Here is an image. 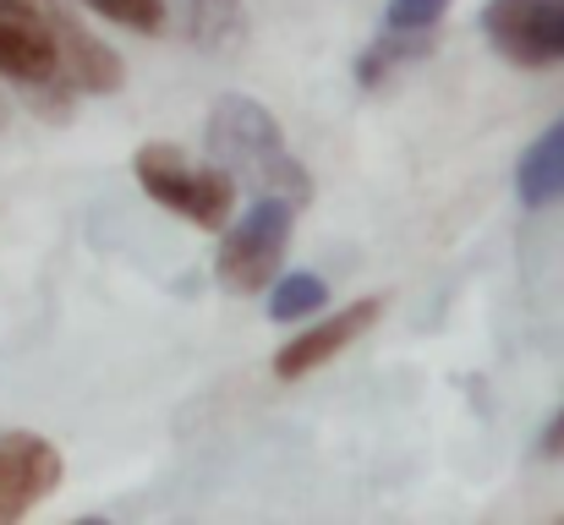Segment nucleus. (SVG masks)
Returning <instances> with one entry per match:
<instances>
[{
    "instance_id": "nucleus-12",
    "label": "nucleus",
    "mask_w": 564,
    "mask_h": 525,
    "mask_svg": "<svg viewBox=\"0 0 564 525\" xmlns=\"http://www.w3.org/2000/svg\"><path fill=\"white\" fill-rule=\"evenodd\" d=\"M88 11L132 28V33H160L165 28V0H83Z\"/></svg>"
},
{
    "instance_id": "nucleus-9",
    "label": "nucleus",
    "mask_w": 564,
    "mask_h": 525,
    "mask_svg": "<svg viewBox=\"0 0 564 525\" xmlns=\"http://www.w3.org/2000/svg\"><path fill=\"white\" fill-rule=\"evenodd\" d=\"M433 28H383L373 44L357 55V83L362 88H378V83H389L400 66H411V61H422V55H433Z\"/></svg>"
},
{
    "instance_id": "nucleus-13",
    "label": "nucleus",
    "mask_w": 564,
    "mask_h": 525,
    "mask_svg": "<svg viewBox=\"0 0 564 525\" xmlns=\"http://www.w3.org/2000/svg\"><path fill=\"white\" fill-rule=\"evenodd\" d=\"M444 11H449V0H389L383 28H438Z\"/></svg>"
},
{
    "instance_id": "nucleus-15",
    "label": "nucleus",
    "mask_w": 564,
    "mask_h": 525,
    "mask_svg": "<svg viewBox=\"0 0 564 525\" xmlns=\"http://www.w3.org/2000/svg\"><path fill=\"white\" fill-rule=\"evenodd\" d=\"M554 61H564V11H560V33H554Z\"/></svg>"
},
{
    "instance_id": "nucleus-7",
    "label": "nucleus",
    "mask_w": 564,
    "mask_h": 525,
    "mask_svg": "<svg viewBox=\"0 0 564 525\" xmlns=\"http://www.w3.org/2000/svg\"><path fill=\"white\" fill-rule=\"evenodd\" d=\"M50 22H55V50H61L66 83H72L77 94H116L121 77H127L121 55H116L105 39H94V33H88L66 6H55V0H50Z\"/></svg>"
},
{
    "instance_id": "nucleus-14",
    "label": "nucleus",
    "mask_w": 564,
    "mask_h": 525,
    "mask_svg": "<svg viewBox=\"0 0 564 525\" xmlns=\"http://www.w3.org/2000/svg\"><path fill=\"white\" fill-rule=\"evenodd\" d=\"M543 455H554V460H564V411L549 422V433H543Z\"/></svg>"
},
{
    "instance_id": "nucleus-11",
    "label": "nucleus",
    "mask_w": 564,
    "mask_h": 525,
    "mask_svg": "<svg viewBox=\"0 0 564 525\" xmlns=\"http://www.w3.org/2000/svg\"><path fill=\"white\" fill-rule=\"evenodd\" d=\"M274 291H269V318L274 324H291V318H307V313H318L324 302H329V285L318 280V274H307V269H296V274H285V280H269Z\"/></svg>"
},
{
    "instance_id": "nucleus-1",
    "label": "nucleus",
    "mask_w": 564,
    "mask_h": 525,
    "mask_svg": "<svg viewBox=\"0 0 564 525\" xmlns=\"http://www.w3.org/2000/svg\"><path fill=\"white\" fill-rule=\"evenodd\" d=\"M208 154L219 160V171L247 175L252 186L285 197L291 208L313 203V175L302 171V160L285 149L280 121L247 94L214 99V110H208Z\"/></svg>"
},
{
    "instance_id": "nucleus-5",
    "label": "nucleus",
    "mask_w": 564,
    "mask_h": 525,
    "mask_svg": "<svg viewBox=\"0 0 564 525\" xmlns=\"http://www.w3.org/2000/svg\"><path fill=\"white\" fill-rule=\"evenodd\" d=\"M61 488V455L39 433H0V521H22Z\"/></svg>"
},
{
    "instance_id": "nucleus-4",
    "label": "nucleus",
    "mask_w": 564,
    "mask_h": 525,
    "mask_svg": "<svg viewBox=\"0 0 564 525\" xmlns=\"http://www.w3.org/2000/svg\"><path fill=\"white\" fill-rule=\"evenodd\" d=\"M560 11L564 0H488L482 6V33L516 66H554Z\"/></svg>"
},
{
    "instance_id": "nucleus-6",
    "label": "nucleus",
    "mask_w": 564,
    "mask_h": 525,
    "mask_svg": "<svg viewBox=\"0 0 564 525\" xmlns=\"http://www.w3.org/2000/svg\"><path fill=\"white\" fill-rule=\"evenodd\" d=\"M378 318H383V296H357V302L335 307V318H324L318 329H307V335H296L291 346H280L274 378H307V372H318L324 361H335L340 350L357 346Z\"/></svg>"
},
{
    "instance_id": "nucleus-3",
    "label": "nucleus",
    "mask_w": 564,
    "mask_h": 525,
    "mask_svg": "<svg viewBox=\"0 0 564 525\" xmlns=\"http://www.w3.org/2000/svg\"><path fill=\"white\" fill-rule=\"evenodd\" d=\"M291 225H296V208L274 192H263L258 203H247V214L225 230L219 241V258H214V280L230 291V296H258L274 274H280V258L291 247Z\"/></svg>"
},
{
    "instance_id": "nucleus-2",
    "label": "nucleus",
    "mask_w": 564,
    "mask_h": 525,
    "mask_svg": "<svg viewBox=\"0 0 564 525\" xmlns=\"http://www.w3.org/2000/svg\"><path fill=\"white\" fill-rule=\"evenodd\" d=\"M132 175L160 208L182 214L197 230H219L236 214V175L219 165H197L176 143H143L132 154Z\"/></svg>"
},
{
    "instance_id": "nucleus-10",
    "label": "nucleus",
    "mask_w": 564,
    "mask_h": 525,
    "mask_svg": "<svg viewBox=\"0 0 564 525\" xmlns=\"http://www.w3.org/2000/svg\"><path fill=\"white\" fill-rule=\"evenodd\" d=\"M187 33L197 50L225 55L247 39V6L241 0H187Z\"/></svg>"
},
{
    "instance_id": "nucleus-8",
    "label": "nucleus",
    "mask_w": 564,
    "mask_h": 525,
    "mask_svg": "<svg viewBox=\"0 0 564 525\" xmlns=\"http://www.w3.org/2000/svg\"><path fill=\"white\" fill-rule=\"evenodd\" d=\"M516 197L527 208L564 203V116L521 154V165H516Z\"/></svg>"
}]
</instances>
